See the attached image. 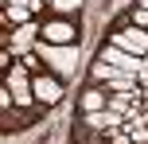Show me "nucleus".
<instances>
[{"label": "nucleus", "instance_id": "1", "mask_svg": "<svg viewBox=\"0 0 148 144\" xmlns=\"http://www.w3.org/2000/svg\"><path fill=\"white\" fill-rule=\"evenodd\" d=\"M35 55H39L43 62H51L59 74H74V62H78L74 43H47L43 35H39V43H35Z\"/></svg>", "mask_w": 148, "mask_h": 144}, {"label": "nucleus", "instance_id": "2", "mask_svg": "<svg viewBox=\"0 0 148 144\" xmlns=\"http://www.w3.org/2000/svg\"><path fill=\"white\" fill-rule=\"evenodd\" d=\"M113 47H125V51H133V55H148V31L144 27H136V23H125V27H117L113 31V39H109Z\"/></svg>", "mask_w": 148, "mask_h": 144}, {"label": "nucleus", "instance_id": "3", "mask_svg": "<svg viewBox=\"0 0 148 144\" xmlns=\"http://www.w3.org/2000/svg\"><path fill=\"white\" fill-rule=\"evenodd\" d=\"M97 59H105V62H113L117 70H125V74H140V66H144V59L140 55H133V51H125V47H113V43H105L101 47V55Z\"/></svg>", "mask_w": 148, "mask_h": 144}, {"label": "nucleus", "instance_id": "4", "mask_svg": "<svg viewBox=\"0 0 148 144\" xmlns=\"http://www.w3.org/2000/svg\"><path fill=\"white\" fill-rule=\"evenodd\" d=\"M39 35H43V27H39V23H20V27L12 31V39H8L4 47H8L12 55H27V51H35Z\"/></svg>", "mask_w": 148, "mask_h": 144}, {"label": "nucleus", "instance_id": "5", "mask_svg": "<svg viewBox=\"0 0 148 144\" xmlns=\"http://www.w3.org/2000/svg\"><path fill=\"white\" fill-rule=\"evenodd\" d=\"M35 101L39 105H59L62 101V86H59V78H51V74H35Z\"/></svg>", "mask_w": 148, "mask_h": 144}, {"label": "nucleus", "instance_id": "6", "mask_svg": "<svg viewBox=\"0 0 148 144\" xmlns=\"http://www.w3.org/2000/svg\"><path fill=\"white\" fill-rule=\"evenodd\" d=\"M43 39L47 43H74L78 31H74L70 20H51V23H43Z\"/></svg>", "mask_w": 148, "mask_h": 144}, {"label": "nucleus", "instance_id": "7", "mask_svg": "<svg viewBox=\"0 0 148 144\" xmlns=\"http://www.w3.org/2000/svg\"><path fill=\"white\" fill-rule=\"evenodd\" d=\"M97 109H109V90L90 86V90L82 93V113H97Z\"/></svg>", "mask_w": 148, "mask_h": 144}, {"label": "nucleus", "instance_id": "8", "mask_svg": "<svg viewBox=\"0 0 148 144\" xmlns=\"http://www.w3.org/2000/svg\"><path fill=\"white\" fill-rule=\"evenodd\" d=\"M117 74H125V70H117L113 62H105V59H97L94 66H90V82H94V86H109Z\"/></svg>", "mask_w": 148, "mask_h": 144}, {"label": "nucleus", "instance_id": "9", "mask_svg": "<svg viewBox=\"0 0 148 144\" xmlns=\"http://www.w3.org/2000/svg\"><path fill=\"white\" fill-rule=\"evenodd\" d=\"M31 8L27 4H4V23L8 27H20V23H31Z\"/></svg>", "mask_w": 148, "mask_h": 144}, {"label": "nucleus", "instance_id": "10", "mask_svg": "<svg viewBox=\"0 0 148 144\" xmlns=\"http://www.w3.org/2000/svg\"><path fill=\"white\" fill-rule=\"evenodd\" d=\"M51 8H55L59 16H70V12H78V8H82V0H51Z\"/></svg>", "mask_w": 148, "mask_h": 144}, {"label": "nucleus", "instance_id": "11", "mask_svg": "<svg viewBox=\"0 0 148 144\" xmlns=\"http://www.w3.org/2000/svg\"><path fill=\"white\" fill-rule=\"evenodd\" d=\"M129 23H136V27H144V31H148V8H140V4H136L133 12H129Z\"/></svg>", "mask_w": 148, "mask_h": 144}, {"label": "nucleus", "instance_id": "12", "mask_svg": "<svg viewBox=\"0 0 148 144\" xmlns=\"http://www.w3.org/2000/svg\"><path fill=\"white\" fill-rule=\"evenodd\" d=\"M4 4H27L31 12H43V4H47V0H4Z\"/></svg>", "mask_w": 148, "mask_h": 144}, {"label": "nucleus", "instance_id": "13", "mask_svg": "<svg viewBox=\"0 0 148 144\" xmlns=\"http://www.w3.org/2000/svg\"><path fill=\"white\" fill-rule=\"evenodd\" d=\"M136 78H140V90H148V59H144V66H140V74H136Z\"/></svg>", "mask_w": 148, "mask_h": 144}, {"label": "nucleus", "instance_id": "14", "mask_svg": "<svg viewBox=\"0 0 148 144\" xmlns=\"http://www.w3.org/2000/svg\"><path fill=\"white\" fill-rule=\"evenodd\" d=\"M140 8H148V0H140Z\"/></svg>", "mask_w": 148, "mask_h": 144}, {"label": "nucleus", "instance_id": "15", "mask_svg": "<svg viewBox=\"0 0 148 144\" xmlns=\"http://www.w3.org/2000/svg\"><path fill=\"white\" fill-rule=\"evenodd\" d=\"M47 4H51V0H47Z\"/></svg>", "mask_w": 148, "mask_h": 144}]
</instances>
